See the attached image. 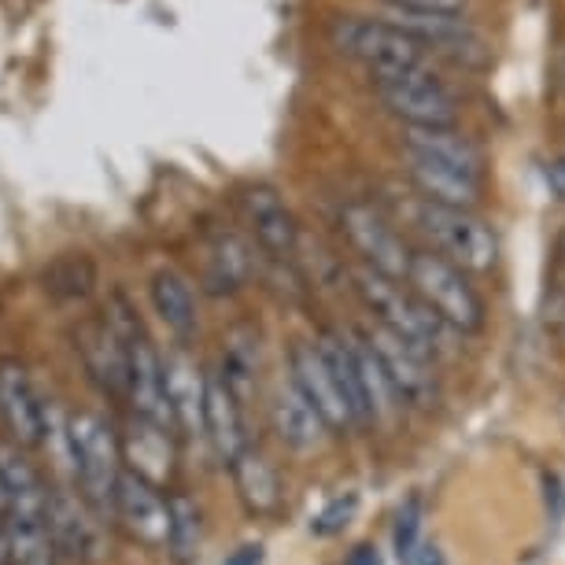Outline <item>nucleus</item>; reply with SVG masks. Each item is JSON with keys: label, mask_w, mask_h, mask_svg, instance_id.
Returning a JSON list of instances; mask_svg holds the SVG:
<instances>
[{"label": "nucleus", "mask_w": 565, "mask_h": 565, "mask_svg": "<svg viewBox=\"0 0 565 565\" xmlns=\"http://www.w3.org/2000/svg\"><path fill=\"white\" fill-rule=\"evenodd\" d=\"M351 285H355L359 300L366 303V311L377 318L381 329H388L403 344H411L414 351H422V355H429L436 362V355L447 348V333H455V329H447L440 318L411 292L407 281H392V277L377 274L373 266L362 263L351 270Z\"/></svg>", "instance_id": "obj_1"}, {"label": "nucleus", "mask_w": 565, "mask_h": 565, "mask_svg": "<svg viewBox=\"0 0 565 565\" xmlns=\"http://www.w3.org/2000/svg\"><path fill=\"white\" fill-rule=\"evenodd\" d=\"M67 447L78 473L82 499L100 514H115V492H119L122 466V444L119 436L100 414H71L67 418Z\"/></svg>", "instance_id": "obj_2"}, {"label": "nucleus", "mask_w": 565, "mask_h": 565, "mask_svg": "<svg viewBox=\"0 0 565 565\" xmlns=\"http://www.w3.org/2000/svg\"><path fill=\"white\" fill-rule=\"evenodd\" d=\"M407 285L447 329L455 333H481L484 329V300L466 281V270H458L444 255L414 252Z\"/></svg>", "instance_id": "obj_3"}, {"label": "nucleus", "mask_w": 565, "mask_h": 565, "mask_svg": "<svg viewBox=\"0 0 565 565\" xmlns=\"http://www.w3.org/2000/svg\"><path fill=\"white\" fill-rule=\"evenodd\" d=\"M329 41L337 52L359 60L373 78L381 74H396L411 67H425L422 45L411 34H403L399 26L385 23V19H366V15H340L329 26Z\"/></svg>", "instance_id": "obj_4"}, {"label": "nucleus", "mask_w": 565, "mask_h": 565, "mask_svg": "<svg viewBox=\"0 0 565 565\" xmlns=\"http://www.w3.org/2000/svg\"><path fill=\"white\" fill-rule=\"evenodd\" d=\"M422 230L433 241L436 255H444L447 263H455L458 270L488 274L499 263V237L477 211L462 207H440L425 204L422 207Z\"/></svg>", "instance_id": "obj_5"}, {"label": "nucleus", "mask_w": 565, "mask_h": 565, "mask_svg": "<svg viewBox=\"0 0 565 565\" xmlns=\"http://www.w3.org/2000/svg\"><path fill=\"white\" fill-rule=\"evenodd\" d=\"M381 104L407 126H455L458 100L447 85L425 67L396 71L373 78Z\"/></svg>", "instance_id": "obj_6"}, {"label": "nucleus", "mask_w": 565, "mask_h": 565, "mask_svg": "<svg viewBox=\"0 0 565 565\" xmlns=\"http://www.w3.org/2000/svg\"><path fill=\"white\" fill-rule=\"evenodd\" d=\"M340 226H344L351 248L366 259V266L392 277V281H407L414 252L399 237V230L385 218V211L366 204V200H351V204L340 207Z\"/></svg>", "instance_id": "obj_7"}, {"label": "nucleus", "mask_w": 565, "mask_h": 565, "mask_svg": "<svg viewBox=\"0 0 565 565\" xmlns=\"http://www.w3.org/2000/svg\"><path fill=\"white\" fill-rule=\"evenodd\" d=\"M385 23L399 26L403 34H411L418 45L440 49L444 56L458 63H481L484 60V38L477 34V26L462 19V12H414V8H385Z\"/></svg>", "instance_id": "obj_8"}, {"label": "nucleus", "mask_w": 565, "mask_h": 565, "mask_svg": "<svg viewBox=\"0 0 565 565\" xmlns=\"http://www.w3.org/2000/svg\"><path fill=\"white\" fill-rule=\"evenodd\" d=\"M370 340V348L377 351L381 366H385L392 388L403 407H418V411H429L436 399H440V381L433 373V359L414 351L411 344H403L399 337H392L388 329L381 326H370L362 329Z\"/></svg>", "instance_id": "obj_9"}, {"label": "nucleus", "mask_w": 565, "mask_h": 565, "mask_svg": "<svg viewBox=\"0 0 565 565\" xmlns=\"http://www.w3.org/2000/svg\"><path fill=\"white\" fill-rule=\"evenodd\" d=\"M74 348H78L82 366L89 373L93 385H97L104 396L126 399V385H130V348L115 333V326L108 318L82 322L78 333H74Z\"/></svg>", "instance_id": "obj_10"}, {"label": "nucleus", "mask_w": 565, "mask_h": 565, "mask_svg": "<svg viewBox=\"0 0 565 565\" xmlns=\"http://www.w3.org/2000/svg\"><path fill=\"white\" fill-rule=\"evenodd\" d=\"M289 381L303 392L307 403L322 414L329 433L359 429L355 418H351V407H348L344 392H340L333 370H329V362L322 359L318 344H292V351H289Z\"/></svg>", "instance_id": "obj_11"}, {"label": "nucleus", "mask_w": 565, "mask_h": 565, "mask_svg": "<svg viewBox=\"0 0 565 565\" xmlns=\"http://www.w3.org/2000/svg\"><path fill=\"white\" fill-rule=\"evenodd\" d=\"M115 518L122 521L134 540L145 547H167L170 540V495L163 488L141 481L137 473L119 477V492H115Z\"/></svg>", "instance_id": "obj_12"}, {"label": "nucleus", "mask_w": 565, "mask_h": 565, "mask_svg": "<svg viewBox=\"0 0 565 565\" xmlns=\"http://www.w3.org/2000/svg\"><path fill=\"white\" fill-rule=\"evenodd\" d=\"M0 418L19 447H38L45 440V403H41L26 366L15 359H0Z\"/></svg>", "instance_id": "obj_13"}, {"label": "nucleus", "mask_w": 565, "mask_h": 565, "mask_svg": "<svg viewBox=\"0 0 565 565\" xmlns=\"http://www.w3.org/2000/svg\"><path fill=\"white\" fill-rule=\"evenodd\" d=\"M244 218L259 241V248L270 255V259H292L296 248H300V226H296V215L285 204V196L277 193L274 185H252L244 189L241 196Z\"/></svg>", "instance_id": "obj_14"}, {"label": "nucleus", "mask_w": 565, "mask_h": 565, "mask_svg": "<svg viewBox=\"0 0 565 565\" xmlns=\"http://www.w3.org/2000/svg\"><path fill=\"white\" fill-rule=\"evenodd\" d=\"M204 440L222 466H233L248 447L244 436V411L237 392L226 385L222 373H207V403H204Z\"/></svg>", "instance_id": "obj_15"}, {"label": "nucleus", "mask_w": 565, "mask_h": 565, "mask_svg": "<svg viewBox=\"0 0 565 565\" xmlns=\"http://www.w3.org/2000/svg\"><path fill=\"white\" fill-rule=\"evenodd\" d=\"M49 532L56 540L63 558L93 562L100 558V525L93 521V510L82 495L52 492L49 499Z\"/></svg>", "instance_id": "obj_16"}, {"label": "nucleus", "mask_w": 565, "mask_h": 565, "mask_svg": "<svg viewBox=\"0 0 565 565\" xmlns=\"http://www.w3.org/2000/svg\"><path fill=\"white\" fill-rule=\"evenodd\" d=\"M407 178L418 185L425 204L473 211L477 204H481V196H484V178L466 174V170L436 163V159H425V156H411L407 152Z\"/></svg>", "instance_id": "obj_17"}, {"label": "nucleus", "mask_w": 565, "mask_h": 565, "mask_svg": "<svg viewBox=\"0 0 565 565\" xmlns=\"http://www.w3.org/2000/svg\"><path fill=\"white\" fill-rule=\"evenodd\" d=\"M167 370V399L170 414H174L178 433L185 436H204V403H207V373L196 366L185 351L163 359Z\"/></svg>", "instance_id": "obj_18"}, {"label": "nucleus", "mask_w": 565, "mask_h": 565, "mask_svg": "<svg viewBox=\"0 0 565 565\" xmlns=\"http://www.w3.org/2000/svg\"><path fill=\"white\" fill-rule=\"evenodd\" d=\"M119 444H122V466L141 477V481L163 488L174 477V444H170L167 429L134 418L130 429L119 436Z\"/></svg>", "instance_id": "obj_19"}, {"label": "nucleus", "mask_w": 565, "mask_h": 565, "mask_svg": "<svg viewBox=\"0 0 565 565\" xmlns=\"http://www.w3.org/2000/svg\"><path fill=\"white\" fill-rule=\"evenodd\" d=\"M270 422H274L277 440L285 447H292V451H315L329 433L322 414L307 403V396L292 385V381H281V385H277L274 403H270Z\"/></svg>", "instance_id": "obj_20"}, {"label": "nucleus", "mask_w": 565, "mask_h": 565, "mask_svg": "<svg viewBox=\"0 0 565 565\" xmlns=\"http://www.w3.org/2000/svg\"><path fill=\"white\" fill-rule=\"evenodd\" d=\"M403 148L411 156H425V159H436V163H447V167H458L466 174H477L484 178V152L473 137H466L462 130L455 126H407L403 130Z\"/></svg>", "instance_id": "obj_21"}, {"label": "nucleus", "mask_w": 565, "mask_h": 565, "mask_svg": "<svg viewBox=\"0 0 565 565\" xmlns=\"http://www.w3.org/2000/svg\"><path fill=\"white\" fill-rule=\"evenodd\" d=\"M0 481H4L8 492V518H23V521L49 518V499H52L49 484L41 481L34 462H26V455L12 444L0 447Z\"/></svg>", "instance_id": "obj_22"}, {"label": "nucleus", "mask_w": 565, "mask_h": 565, "mask_svg": "<svg viewBox=\"0 0 565 565\" xmlns=\"http://www.w3.org/2000/svg\"><path fill=\"white\" fill-rule=\"evenodd\" d=\"M233 484H237L241 503L252 510V514H274L281 507V477H277V466L266 458L259 447H244L237 462L230 466Z\"/></svg>", "instance_id": "obj_23"}, {"label": "nucleus", "mask_w": 565, "mask_h": 565, "mask_svg": "<svg viewBox=\"0 0 565 565\" xmlns=\"http://www.w3.org/2000/svg\"><path fill=\"white\" fill-rule=\"evenodd\" d=\"M252 270H255L252 248L237 233H218V237H211L204 252V289L211 296H230L244 289Z\"/></svg>", "instance_id": "obj_24"}, {"label": "nucleus", "mask_w": 565, "mask_h": 565, "mask_svg": "<svg viewBox=\"0 0 565 565\" xmlns=\"http://www.w3.org/2000/svg\"><path fill=\"white\" fill-rule=\"evenodd\" d=\"M315 344H318V351H322V359L329 362V370H333L340 392H344V399H348V407H351V418H355L359 429H370L373 418H370L366 392H362V377H359L355 351H351V337L326 329V333L318 337Z\"/></svg>", "instance_id": "obj_25"}, {"label": "nucleus", "mask_w": 565, "mask_h": 565, "mask_svg": "<svg viewBox=\"0 0 565 565\" xmlns=\"http://www.w3.org/2000/svg\"><path fill=\"white\" fill-rule=\"evenodd\" d=\"M152 307L170 333L189 340L196 333V296L193 285L185 281L178 270H156L152 277Z\"/></svg>", "instance_id": "obj_26"}, {"label": "nucleus", "mask_w": 565, "mask_h": 565, "mask_svg": "<svg viewBox=\"0 0 565 565\" xmlns=\"http://www.w3.org/2000/svg\"><path fill=\"white\" fill-rule=\"evenodd\" d=\"M348 337H351V351H355V362H359V377H362V392H366L373 425L392 422L403 411V403L396 396V388H392L385 366H381L377 351L370 348V340H366L362 329H355V333H348Z\"/></svg>", "instance_id": "obj_27"}, {"label": "nucleus", "mask_w": 565, "mask_h": 565, "mask_svg": "<svg viewBox=\"0 0 565 565\" xmlns=\"http://www.w3.org/2000/svg\"><path fill=\"white\" fill-rule=\"evenodd\" d=\"M41 285H45L52 300H85L97 285V263L85 252H67L45 266Z\"/></svg>", "instance_id": "obj_28"}, {"label": "nucleus", "mask_w": 565, "mask_h": 565, "mask_svg": "<svg viewBox=\"0 0 565 565\" xmlns=\"http://www.w3.org/2000/svg\"><path fill=\"white\" fill-rule=\"evenodd\" d=\"M204 543V514L189 495H170V540L167 554L178 565H193Z\"/></svg>", "instance_id": "obj_29"}, {"label": "nucleus", "mask_w": 565, "mask_h": 565, "mask_svg": "<svg viewBox=\"0 0 565 565\" xmlns=\"http://www.w3.org/2000/svg\"><path fill=\"white\" fill-rule=\"evenodd\" d=\"M8 521V540H12V558L8 565H56L60 547L49 532V518L23 521V518H4Z\"/></svg>", "instance_id": "obj_30"}, {"label": "nucleus", "mask_w": 565, "mask_h": 565, "mask_svg": "<svg viewBox=\"0 0 565 565\" xmlns=\"http://www.w3.org/2000/svg\"><path fill=\"white\" fill-rule=\"evenodd\" d=\"M422 518H425V510H422L418 495H411L407 503L396 510V525H392V547H396L403 565H414V558H418V551H422Z\"/></svg>", "instance_id": "obj_31"}, {"label": "nucleus", "mask_w": 565, "mask_h": 565, "mask_svg": "<svg viewBox=\"0 0 565 565\" xmlns=\"http://www.w3.org/2000/svg\"><path fill=\"white\" fill-rule=\"evenodd\" d=\"M355 510H359V495H337V499H329V503L318 510V514L311 518V536H337V532H344L351 525V518H355Z\"/></svg>", "instance_id": "obj_32"}, {"label": "nucleus", "mask_w": 565, "mask_h": 565, "mask_svg": "<svg viewBox=\"0 0 565 565\" xmlns=\"http://www.w3.org/2000/svg\"><path fill=\"white\" fill-rule=\"evenodd\" d=\"M396 8H414V12H462L466 0H388Z\"/></svg>", "instance_id": "obj_33"}, {"label": "nucleus", "mask_w": 565, "mask_h": 565, "mask_svg": "<svg viewBox=\"0 0 565 565\" xmlns=\"http://www.w3.org/2000/svg\"><path fill=\"white\" fill-rule=\"evenodd\" d=\"M543 181H547V189H551L554 196L565 200V156L551 159L547 170H543Z\"/></svg>", "instance_id": "obj_34"}, {"label": "nucleus", "mask_w": 565, "mask_h": 565, "mask_svg": "<svg viewBox=\"0 0 565 565\" xmlns=\"http://www.w3.org/2000/svg\"><path fill=\"white\" fill-rule=\"evenodd\" d=\"M222 565H263V543H244Z\"/></svg>", "instance_id": "obj_35"}, {"label": "nucleus", "mask_w": 565, "mask_h": 565, "mask_svg": "<svg viewBox=\"0 0 565 565\" xmlns=\"http://www.w3.org/2000/svg\"><path fill=\"white\" fill-rule=\"evenodd\" d=\"M348 565H385V562H381V551L373 547V543H359V547L348 554Z\"/></svg>", "instance_id": "obj_36"}, {"label": "nucleus", "mask_w": 565, "mask_h": 565, "mask_svg": "<svg viewBox=\"0 0 565 565\" xmlns=\"http://www.w3.org/2000/svg\"><path fill=\"white\" fill-rule=\"evenodd\" d=\"M414 565H444V554L436 543H425V547L418 551V558H414Z\"/></svg>", "instance_id": "obj_37"}, {"label": "nucleus", "mask_w": 565, "mask_h": 565, "mask_svg": "<svg viewBox=\"0 0 565 565\" xmlns=\"http://www.w3.org/2000/svg\"><path fill=\"white\" fill-rule=\"evenodd\" d=\"M12 558V540H8V521L0 518V565H8Z\"/></svg>", "instance_id": "obj_38"}, {"label": "nucleus", "mask_w": 565, "mask_h": 565, "mask_svg": "<svg viewBox=\"0 0 565 565\" xmlns=\"http://www.w3.org/2000/svg\"><path fill=\"white\" fill-rule=\"evenodd\" d=\"M0 518H8V492H4V481H0Z\"/></svg>", "instance_id": "obj_39"}, {"label": "nucleus", "mask_w": 565, "mask_h": 565, "mask_svg": "<svg viewBox=\"0 0 565 565\" xmlns=\"http://www.w3.org/2000/svg\"><path fill=\"white\" fill-rule=\"evenodd\" d=\"M562 259H565V237H562Z\"/></svg>", "instance_id": "obj_40"}, {"label": "nucleus", "mask_w": 565, "mask_h": 565, "mask_svg": "<svg viewBox=\"0 0 565 565\" xmlns=\"http://www.w3.org/2000/svg\"><path fill=\"white\" fill-rule=\"evenodd\" d=\"M562 67H565V52H562Z\"/></svg>", "instance_id": "obj_41"}]
</instances>
